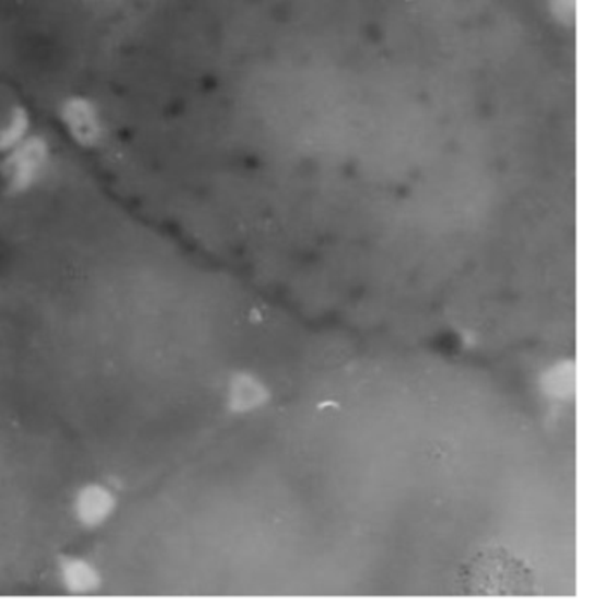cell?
Returning <instances> with one entry per match:
<instances>
[{"mask_svg": "<svg viewBox=\"0 0 591 615\" xmlns=\"http://www.w3.org/2000/svg\"><path fill=\"white\" fill-rule=\"evenodd\" d=\"M456 587L468 596L540 595L536 570L505 546H486L472 555L459 569Z\"/></svg>", "mask_w": 591, "mask_h": 615, "instance_id": "6da1fadb", "label": "cell"}]
</instances>
